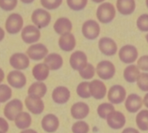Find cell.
Wrapping results in <instances>:
<instances>
[{
  "label": "cell",
  "mask_w": 148,
  "mask_h": 133,
  "mask_svg": "<svg viewBox=\"0 0 148 133\" xmlns=\"http://www.w3.org/2000/svg\"><path fill=\"white\" fill-rule=\"evenodd\" d=\"M89 131V124L84 121H76L72 126L73 133H88Z\"/></svg>",
  "instance_id": "cell-35"
},
{
  "label": "cell",
  "mask_w": 148,
  "mask_h": 133,
  "mask_svg": "<svg viewBox=\"0 0 148 133\" xmlns=\"http://www.w3.org/2000/svg\"><path fill=\"white\" fill-rule=\"evenodd\" d=\"M23 25V19L18 13H12L10 15L5 22V29L10 34H15L21 31Z\"/></svg>",
  "instance_id": "cell-2"
},
{
  "label": "cell",
  "mask_w": 148,
  "mask_h": 133,
  "mask_svg": "<svg viewBox=\"0 0 148 133\" xmlns=\"http://www.w3.org/2000/svg\"><path fill=\"white\" fill-rule=\"evenodd\" d=\"M18 4L17 0H0V7L5 11H11L15 9Z\"/></svg>",
  "instance_id": "cell-39"
},
{
  "label": "cell",
  "mask_w": 148,
  "mask_h": 133,
  "mask_svg": "<svg viewBox=\"0 0 148 133\" xmlns=\"http://www.w3.org/2000/svg\"><path fill=\"white\" fill-rule=\"evenodd\" d=\"M71 96L70 90L65 86H59L54 89L52 97L53 101L58 104H63L68 102Z\"/></svg>",
  "instance_id": "cell-20"
},
{
  "label": "cell",
  "mask_w": 148,
  "mask_h": 133,
  "mask_svg": "<svg viewBox=\"0 0 148 133\" xmlns=\"http://www.w3.org/2000/svg\"><path fill=\"white\" fill-rule=\"evenodd\" d=\"M116 6L121 14L128 15L133 13L136 7V4L134 0H118Z\"/></svg>",
  "instance_id": "cell-26"
},
{
  "label": "cell",
  "mask_w": 148,
  "mask_h": 133,
  "mask_svg": "<svg viewBox=\"0 0 148 133\" xmlns=\"http://www.w3.org/2000/svg\"><path fill=\"white\" fill-rule=\"evenodd\" d=\"M72 23L67 18H60L54 24V29L58 34L65 35L70 33L72 31Z\"/></svg>",
  "instance_id": "cell-22"
},
{
  "label": "cell",
  "mask_w": 148,
  "mask_h": 133,
  "mask_svg": "<svg viewBox=\"0 0 148 133\" xmlns=\"http://www.w3.org/2000/svg\"><path fill=\"white\" fill-rule=\"evenodd\" d=\"M15 124L18 129L25 130L31 126V117L25 111H22L18 114L15 119Z\"/></svg>",
  "instance_id": "cell-28"
},
{
  "label": "cell",
  "mask_w": 148,
  "mask_h": 133,
  "mask_svg": "<svg viewBox=\"0 0 148 133\" xmlns=\"http://www.w3.org/2000/svg\"><path fill=\"white\" fill-rule=\"evenodd\" d=\"M121 133H139V132L134 128H132V127H128V128L124 129Z\"/></svg>",
  "instance_id": "cell-43"
},
{
  "label": "cell",
  "mask_w": 148,
  "mask_h": 133,
  "mask_svg": "<svg viewBox=\"0 0 148 133\" xmlns=\"http://www.w3.org/2000/svg\"><path fill=\"white\" fill-rule=\"evenodd\" d=\"M41 37L40 31L32 25H28L23 29L21 38L26 43H33L39 40Z\"/></svg>",
  "instance_id": "cell-8"
},
{
  "label": "cell",
  "mask_w": 148,
  "mask_h": 133,
  "mask_svg": "<svg viewBox=\"0 0 148 133\" xmlns=\"http://www.w3.org/2000/svg\"><path fill=\"white\" fill-rule=\"evenodd\" d=\"M87 0H67V4L71 9L79 11L83 10L87 5Z\"/></svg>",
  "instance_id": "cell-36"
},
{
  "label": "cell",
  "mask_w": 148,
  "mask_h": 133,
  "mask_svg": "<svg viewBox=\"0 0 148 133\" xmlns=\"http://www.w3.org/2000/svg\"><path fill=\"white\" fill-rule=\"evenodd\" d=\"M126 90L121 86H113L110 88L108 93V98L112 104H119L126 98Z\"/></svg>",
  "instance_id": "cell-9"
},
{
  "label": "cell",
  "mask_w": 148,
  "mask_h": 133,
  "mask_svg": "<svg viewBox=\"0 0 148 133\" xmlns=\"http://www.w3.org/2000/svg\"><path fill=\"white\" fill-rule=\"evenodd\" d=\"M113 111H115V108L113 104H108V103L101 104L97 108L98 115L102 119H107L109 114H110Z\"/></svg>",
  "instance_id": "cell-31"
},
{
  "label": "cell",
  "mask_w": 148,
  "mask_h": 133,
  "mask_svg": "<svg viewBox=\"0 0 148 133\" xmlns=\"http://www.w3.org/2000/svg\"><path fill=\"white\" fill-rule=\"evenodd\" d=\"M59 46L64 52H71L76 46V39L72 33L62 35L59 39Z\"/></svg>",
  "instance_id": "cell-23"
},
{
  "label": "cell",
  "mask_w": 148,
  "mask_h": 133,
  "mask_svg": "<svg viewBox=\"0 0 148 133\" xmlns=\"http://www.w3.org/2000/svg\"><path fill=\"white\" fill-rule=\"evenodd\" d=\"M9 130V124L8 121L2 117H0V132L6 133Z\"/></svg>",
  "instance_id": "cell-42"
},
{
  "label": "cell",
  "mask_w": 148,
  "mask_h": 133,
  "mask_svg": "<svg viewBox=\"0 0 148 133\" xmlns=\"http://www.w3.org/2000/svg\"><path fill=\"white\" fill-rule=\"evenodd\" d=\"M41 4L46 9L54 10L62 4V0H41Z\"/></svg>",
  "instance_id": "cell-40"
},
{
  "label": "cell",
  "mask_w": 148,
  "mask_h": 133,
  "mask_svg": "<svg viewBox=\"0 0 148 133\" xmlns=\"http://www.w3.org/2000/svg\"><path fill=\"white\" fill-rule=\"evenodd\" d=\"M5 31L0 27V41H2L3 40V39L5 38Z\"/></svg>",
  "instance_id": "cell-45"
},
{
  "label": "cell",
  "mask_w": 148,
  "mask_h": 133,
  "mask_svg": "<svg viewBox=\"0 0 148 133\" xmlns=\"http://www.w3.org/2000/svg\"><path fill=\"white\" fill-rule=\"evenodd\" d=\"M32 74L36 80L39 82L44 81L49 76V69L45 63L37 64L33 67Z\"/></svg>",
  "instance_id": "cell-25"
},
{
  "label": "cell",
  "mask_w": 148,
  "mask_h": 133,
  "mask_svg": "<svg viewBox=\"0 0 148 133\" xmlns=\"http://www.w3.org/2000/svg\"><path fill=\"white\" fill-rule=\"evenodd\" d=\"M119 58L123 63L132 64L136 60L138 57V51L132 45H126L121 48L119 53Z\"/></svg>",
  "instance_id": "cell-6"
},
{
  "label": "cell",
  "mask_w": 148,
  "mask_h": 133,
  "mask_svg": "<svg viewBox=\"0 0 148 133\" xmlns=\"http://www.w3.org/2000/svg\"><path fill=\"white\" fill-rule=\"evenodd\" d=\"M97 18L102 23H108L114 19L116 16V9L113 4L104 2L101 4L97 10Z\"/></svg>",
  "instance_id": "cell-1"
},
{
  "label": "cell",
  "mask_w": 148,
  "mask_h": 133,
  "mask_svg": "<svg viewBox=\"0 0 148 133\" xmlns=\"http://www.w3.org/2000/svg\"><path fill=\"white\" fill-rule=\"evenodd\" d=\"M142 98L138 95L132 93L127 97L125 102V107L129 112L136 113L142 107Z\"/></svg>",
  "instance_id": "cell-19"
},
{
  "label": "cell",
  "mask_w": 148,
  "mask_h": 133,
  "mask_svg": "<svg viewBox=\"0 0 148 133\" xmlns=\"http://www.w3.org/2000/svg\"><path fill=\"white\" fill-rule=\"evenodd\" d=\"M23 104L19 99H13L5 105L4 109V114L10 121L15 120L18 114L22 112Z\"/></svg>",
  "instance_id": "cell-3"
},
{
  "label": "cell",
  "mask_w": 148,
  "mask_h": 133,
  "mask_svg": "<svg viewBox=\"0 0 148 133\" xmlns=\"http://www.w3.org/2000/svg\"><path fill=\"white\" fill-rule=\"evenodd\" d=\"M100 27L97 22L93 20H89L83 24L82 33L85 38L89 40L97 39L99 35Z\"/></svg>",
  "instance_id": "cell-7"
},
{
  "label": "cell",
  "mask_w": 148,
  "mask_h": 133,
  "mask_svg": "<svg viewBox=\"0 0 148 133\" xmlns=\"http://www.w3.org/2000/svg\"><path fill=\"white\" fill-rule=\"evenodd\" d=\"M44 63L49 67V70H57L61 68L63 64V60L60 54L52 53L45 58Z\"/></svg>",
  "instance_id": "cell-24"
},
{
  "label": "cell",
  "mask_w": 148,
  "mask_h": 133,
  "mask_svg": "<svg viewBox=\"0 0 148 133\" xmlns=\"http://www.w3.org/2000/svg\"><path fill=\"white\" fill-rule=\"evenodd\" d=\"M46 85L42 82H35L30 86L28 90V93L29 96H36L39 98H42L45 96L47 93Z\"/></svg>",
  "instance_id": "cell-27"
},
{
  "label": "cell",
  "mask_w": 148,
  "mask_h": 133,
  "mask_svg": "<svg viewBox=\"0 0 148 133\" xmlns=\"http://www.w3.org/2000/svg\"><path fill=\"white\" fill-rule=\"evenodd\" d=\"M137 66L139 70L148 71V55L142 56L138 59Z\"/></svg>",
  "instance_id": "cell-41"
},
{
  "label": "cell",
  "mask_w": 148,
  "mask_h": 133,
  "mask_svg": "<svg viewBox=\"0 0 148 133\" xmlns=\"http://www.w3.org/2000/svg\"><path fill=\"white\" fill-rule=\"evenodd\" d=\"M0 133H3V132H0Z\"/></svg>",
  "instance_id": "cell-50"
},
{
  "label": "cell",
  "mask_w": 148,
  "mask_h": 133,
  "mask_svg": "<svg viewBox=\"0 0 148 133\" xmlns=\"http://www.w3.org/2000/svg\"><path fill=\"white\" fill-rule=\"evenodd\" d=\"M142 102H143L144 105H145V107H146L148 109V93H147V94L145 96V97H144Z\"/></svg>",
  "instance_id": "cell-44"
},
{
  "label": "cell",
  "mask_w": 148,
  "mask_h": 133,
  "mask_svg": "<svg viewBox=\"0 0 148 133\" xmlns=\"http://www.w3.org/2000/svg\"><path fill=\"white\" fill-rule=\"evenodd\" d=\"M136 82L140 90L142 91H148V73H140Z\"/></svg>",
  "instance_id": "cell-37"
},
{
  "label": "cell",
  "mask_w": 148,
  "mask_h": 133,
  "mask_svg": "<svg viewBox=\"0 0 148 133\" xmlns=\"http://www.w3.org/2000/svg\"><path fill=\"white\" fill-rule=\"evenodd\" d=\"M25 104L29 111L34 114H39L43 112L45 104L43 101L39 97L28 96L25 99Z\"/></svg>",
  "instance_id": "cell-10"
},
{
  "label": "cell",
  "mask_w": 148,
  "mask_h": 133,
  "mask_svg": "<svg viewBox=\"0 0 148 133\" xmlns=\"http://www.w3.org/2000/svg\"><path fill=\"white\" fill-rule=\"evenodd\" d=\"M89 92L91 96L96 99H102L105 96L107 88L105 83L99 80H94L89 83Z\"/></svg>",
  "instance_id": "cell-17"
},
{
  "label": "cell",
  "mask_w": 148,
  "mask_h": 133,
  "mask_svg": "<svg viewBox=\"0 0 148 133\" xmlns=\"http://www.w3.org/2000/svg\"><path fill=\"white\" fill-rule=\"evenodd\" d=\"M31 20L38 28L47 26L51 21L50 14L43 9H37L31 15Z\"/></svg>",
  "instance_id": "cell-5"
},
{
  "label": "cell",
  "mask_w": 148,
  "mask_h": 133,
  "mask_svg": "<svg viewBox=\"0 0 148 133\" xmlns=\"http://www.w3.org/2000/svg\"><path fill=\"white\" fill-rule=\"evenodd\" d=\"M145 38H146V40H147V43H148V33L146 35V36H145Z\"/></svg>",
  "instance_id": "cell-48"
},
{
  "label": "cell",
  "mask_w": 148,
  "mask_h": 133,
  "mask_svg": "<svg viewBox=\"0 0 148 133\" xmlns=\"http://www.w3.org/2000/svg\"><path fill=\"white\" fill-rule=\"evenodd\" d=\"M146 5H147V7H148V0H147L146 1Z\"/></svg>",
  "instance_id": "cell-49"
},
{
  "label": "cell",
  "mask_w": 148,
  "mask_h": 133,
  "mask_svg": "<svg viewBox=\"0 0 148 133\" xmlns=\"http://www.w3.org/2000/svg\"><path fill=\"white\" fill-rule=\"evenodd\" d=\"M8 83L15 88H22L26 84V77L25 75L18 70H13L8 73L7 77Z\"/></svg>",
  "instance_id": "cell-14"
},
{
  "label": "cell",
  "mask_w": 148,
  "mask_h": 133,
  "mask_svg": "<svg viewBox=\"0 0 148 133\" xmlns=\"http://www.w3.org/2000/svg\"><path fill=\"white\" fill-rule=\"evenodd\" d=\"M97 75L102 80H109L115 75L116 68L113 63L110 61L104 60L99 62L97 66Z\"/></svg>",
  "instance_id": "cell-4"
},
{
  "label": "cell",
  "mask_w": 148,
  "mask_h": 133,
  "mask_svg": "<svg viewBox=\"0 0 148 133\" xmlns=\"http://www.w3.org/2000/svg\"><path fill=\"white\" fill-rule=\"evenodd\" d=\"M4 79H5V73L2 69L0 68V83H2Z\"/></svg>",
  "instance_id": "cell-46"
},
{
  "label": "cell",
  "mask_w": 148,
  "mask_h": 133,
  "mask_svg": "<svg viewBox=\"0 0 148 133\" xmlns=\"http://www.w3.org/2000/svg\"><path fill=\"white\" fill-rule=\"evenodd\" d=\"M136 25L141 31H148V14L140 15L136 20Z\"/></svg>",
  "instance_id": "cell-38"
},
{
  "label": "cell",
  "mask_w": 148,
  "mask_h": 133,
  "mask_svg": "<svg viewBox=\"0 0 148 133\" xmlns=\"http://www.w3.org/2000/svg\"><path fill=\"white\" fill-rule=\"evenodd\" d=\"M107 122L109 127L114 130H119L126 124V118L123 113L113 111L107 117Z\"/></svg>",
  "instance_id": "cell-12"
},
{
  "label": "cell",
  "mask_w": 148,
  "mask_h": 133,
  "mask_svg": "<svg viewBox=\"0 0 148 133\" xmlns=\"http://www.w3.org/2000/svg\"><path fill=\"white\" fill-rule=\"evenodd\" d=\"M26 53L28 58L38 61L46 57L48 54V49L42 43H37L29 46Z\"/></svg>",
  "instance_id": "cell-13"
},
{
  "label": "cell",
  "mask_w": 148,
  "mask_h": 133,
  "mask_svg": "<svg viewBox=\"0 0 148 133\" xmlns=\"http://www.w3.org/2000/svg\"><path fill=\"white\" fill-rule=\"evenodd\" d=\"M99 50L106 56H113L116 53L118 49L117 44L115 41L110 38L104 37L99 41Z\"/></svg>",
  "instance_id": "cell-16"
},
{
  "label": "cell",
  "mask_w": 148,
  "mask_h": 133,
  "mask_svg": "<svg viewBox=\"0 0 148 133\" xmlns=\"http://www.w3.org/2000/svg\"><path fill=\"white\" fill-rule=\"evenodd\" d=\"M71 115L76 119H82L87 117L89 112V107L84 102L74 104L71 109Z\"/></svg>",
  "instance_id": "cell-21"
},
{
  "label": "cell",
  "mask_w": 148,
  "mask_h": 133,
  "mask_svg": "<svg viewBox=\"0 0 148 133\" xmlns=\"http://www.w3.org/2000/svg\"><path fill=\"white\" fill-rule=\"evenodd\" d=\"M10 64L15 70H25L29 66V58L22 53H15L10 58Z\"/></svg>",
  "instance_id": "cell-15"
},
{
  "label": "cell",
  "mask_w": 148,
  "mask_h": 133,
  "mask_svg": "<svg viewBox=\"0 0 148 133\" xmlns=\"http://www.w3.org/2000/svg\"><path fill=\"white\" fill-rule=\"evenodd\" d=\"M70 64L73 70L80 71L87 64V57L84 52L76 51L71 55Z\"/></svg>",
  "instance_id": "cell-11"
},
{
  "label": "cell",
  "mask_w": 148,
  "mask_h": 133,
  "mask_svg": "<svg viewBox=\"0 0 148 133\" xmlns=\"http://www.w3.org/2000/svg\"><path fill=\"white\" fill-rule=\"evenodd\" d=\"M140 75L139 69L136 65H129L124 70L123 77L128 83H134Z\"/></svg>",
  "instance_id": "cell-29"
},
{
  "label": "cell",
  "mask_w": 148,
  "mask_h": 133,
  "mask_svg": "<svg viewBox=\"0 0 148 133\" xmlns=\"http://www.w3.org/2000/svg\"><path fill=\"white\" fill-rule=\"evenodd\" d=\"M76 92L79 96L83 98H89L91 94L89 92V82H82L78 86Z\"/></svg>",
  "instance_id": "cell-32"
},
{
  "label": "cell",
  "mask_w": 148,
  "mask_h": 133,
  "mask_svg": "<svg viewBox=\"0 0 148 133\" xmlns=\"http://www.w3.org/2000/svg\"><path fill=\"white\" fill-rule=\"evenodd\" d=\"M59 119L58 117L52 114H47L44 117L42 121V126L45 132L49 133L55 132L59 127Z\"/></svg>",
  "instance_id": "cell-18"
},
{
  "label": "cell",
  "mask_w": 148,
  "mask_h": 133,
  "mask_svg": "<svg viewBox=\"0 0 148 133\" xmlns=\"http://www.w3.org/2000/svg\"><path fill=\"white\" fill-rule=\"evenodd\" d=\"M79 72V75H80L82 78L86 79V80H89V79H92L94 77V75H95V70L92 64L87 63V64L82 70Z\"/></svg>",
  "instance_id": "cell-34"
},
{
  "label": "cell",
  "mask_w": 148,
  "mask_h": 133,
  "mask_svg": "<svg viewBox=\"0 0 148 133\" xmlns=\"http://www.w3.org/2000/svg\"><path fill=\"white\" fill-rule=\"evenodd\" d=\"M20 133H37V132L35 131L34 130H32V129H28V130H25L21 132Z\"/></svg>",
  "instance_id": "cell-47"
},
{
  "label": "cell",
  "mask_w": 148,
  "mask_h": 133,
  "mask_svg": "<svg viewBox=\"0 0 148 133\" xmlns=\"http://www.w3.org/2000/svg\"><path fill=\"white\" fill-rule=\"evenodd\" d=\"M12 97V89L7 85H0V103H5Z\"/></svg>",
  "instance_id": "cell-33"
},
{
  "label": "cell",
  "mask_w": 148,
  "mask_h": 133,
  "mask_svg": "<svg viewBox=\"0 0 148 133\" xmlns=\"http://www.w3.org/2000/svg\"><path fill=\"white\" fill-rule=\"evenodd\" d=\"M136 123L138 128L142 131L148 130V110H142L136 117Z\"/></svg>",
  "instance_id": "cell-30"
}]
</instances>
